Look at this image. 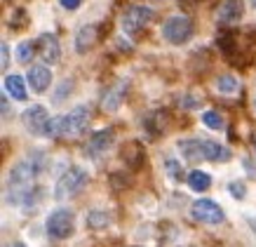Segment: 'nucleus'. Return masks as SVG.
Masks as SVG:
<instances>
[{
  "label": "nucleus",
  "instance_id": "nucleus-6",
  "mask_svg": "<svg viewBox=\"0 0 256 247\" xmlns=\"http://www.w3.org/2000/svg\"><path fill=\"white\" fill-rule=\"evenodd\" d=\"M190 214H193L195 221L200 224H210V226H218L226 221V212L221 209V205L210 198H198L190 207Z\"/></svg>",
  "mask_w": 256,
  "mask_h": 247
},
{
  "label": "nucleus",
  "instance_id": "nucleus-28",
  "mask_svg": "<svg viewBox=\"0 0 256 247\" xmlns=\"http://www.w3.org/2000/svg\"><path fill=\"white\" fill-rule=\"evenodd\" d=\"M8 66H10V45L2 43V45H0V69L8 71Z\"/></svg>",
  "mask_w": 256,
  "mask_h": 247
},
{
  "label": "nucleus",
  "instance_id": "nucleus-2",
  "mask_svg": "<svg viewBox=\"0 0 256 247\" xmlns=\"http://www.w3.org/2000/svg\"><path fill=\"white\" fill-rule=\"evenodd\" d=\"M45 231L50 240H66L70 233L76 231V214L68 207H56L52 209L45 219Z\"/></svg>",
  "mask_w": 256,
  "mask_h": 247
},
{
  "label": "nucleus",
  "instance_id": "nucleus-29",
  "mask_svg": "<svg viewBox=\"0 0 256 247\" xmlns=\"http://www.w3.org/2000/svg\"><path fill=\"white\" fill-rule=\"evenodd\" d=\"M64 10H78L82 5V0H59Z\"/></svg>",
  "mask_w": 256,
  "mask_h": 247
},
{
  "label": "nucleus",
  "instance_id": "nucleus-15",
  "mask_svg": "<svg viewBox=\"0 0 256 247\" xmlns=\"http://www.w3.org/2000/svg\"><path fill=\"white\" fill-rule=\"evenodd\" d=\"M96 43V26L92 24H85L80 26L78 33H76V52L78 54H87Z\"/></svg>",
  "mask_w": 256,
  "mask_h": 247
},
{
  "label": "nucleus",
  "instance_id": "nucleus-16",
  "mask_svg": "<svg viewBox=\"0 0 256 247\" xmlns=\"http://www.w3.org/2000/svg\"><path fill=\"white\" fill-rule=\"evenodd\" d=\"M144 130L148 132V137H160L164 130H167V113L164 111H153L144 118Z\"/></svg>",
  "mask_w": 256,
  "mask_h": 247
},
{
  "label": "nucleus",
  "instance_id": "nucleus-10",
  "mask_svg": "<svg viewBox=\"0 0 256 247\" xmlns=\"http://www.w3.org/2000/svg\"><path fill=\"white\" fill-rule=\"evenodd\" d=\"M38 52L45 64H56L62 59V43L54 33H42L38 38Z\"/></svg>",
  "mask_w": 256,
  "mask_h": 247
},
{
  "label": "nucleus",
  "instance_id": "nucleus-4",
  "mask_svg": "<svg viewBox=\"0 0 256 247\" xmlns=\"http://www.w3.org/2000/svg\"><path fill=\"white\" fill-rule=\"evenodd\" d=\"M64 118H66L64 120V139H78V137L85 134L90 123H92V108L80 104Z\"/></svg>",
  "mask_w": 256,
  "mask_h": 247
},
{
  "label": "nucleus",
  "instance_id": "nucleus-19",
  "mask_svg": "<svg viewBox=\"0 0 256 247\" xmlns=\"http://www.w3.org/2000/svg\"><path fill=\"white\" fill-rule=\"evenodd\" d=\"M216 90L224 97H233V94L240 92V80L233 76V73H224V76L216 78Z\"/></svg>",
  "mask_w": 256,
  "mask_h": 247
},
{
  "label": "nucleus",
  "instance_id": "nucleus-21",
  "mask_svg": "<svg viewBox=\"0 0 256 247\" xmlns=\"http://www.w3.org/2000/svg\"><path fill=\"white\" fill-rule=\"evenodd\" d=\"M64 116H54L50 118V123H47V130H45V137L47 139H64Z\"/></svg>",
  "mask_w": 256,
  "mask_h": 247
},
{
  "label": "nucleus",
  "instance_id": "nucleus-1",
  "mask_svg": "<svg viewBox=\"0 0 256 247\" xmlns=\"http://www.w3.org/2000/svg\"><path fill=\"white\" fill-rule=\"evenodd\" d=\"M87 181H90L87 170L76 167V165L68 167V170L59 177V181H56V186H54V200L64 202V200H68V198H73V195H78L87 186Z\"/></svg>",
  "mask_w": 256,
  "mask_h": 247
},
{
  "label": "nucleus",
  "instance_id": "nucleus-31",
  "mask_svg": "<svg viewBox=\"0 0 256 247\" xmlns=\"http://www.w3.org/2000/svg\"><path fill=\"white\" fill-rule=\"evenodd\" d=\"M252 5H254V8H256V0H252Z\"/></svg>",
  "mask_w": 256,
  "mask_h": 247
},
{
  "label": "nucleus",
  "instance_id": "nucleus-27",
  "mask_svg": "<svg viewBox=\"0 0 256 247\" xmlns=\"http://www.w3.org/2000/svg\"><path fill=\"white\" fill-rule=\"evenodd\" d=\"M202 104V99L198 97V94H190V92H186L184 97H181V106L184 108H188V111H193V108H198Z\"/></svg>",
  "mask_w": 256,
  "mask_h": 247
},
{
  "label": "nucleus",
  "instance_id": "nucleus-11",
  "mask_svg": "<svg viewBox=\"0 0 256 247\" xmlns=\"http://www.w3.org/2000/svg\"><path fill=\"white\" fill-rule=\"evenodd\" d=\"M244 15V0H224L216 10V22L218 24H238Z\"/></svg>",
  "mask_w": 256,
  "mask_h": 247
},
{
  "label": "nucleus",
  "instance_id": "nucleus-32",
  "mask_svg": "<svg viewBox=\"0 0 256 247\" xmlns=\"http://www.w3.org/2000/svg\"><path fill=\"white\" fill-rule=\"evenodd\" d=\"M254 108H256V99H254Z\"/></svg>",
  "mask_w": 256,
  "mask_h": 247
},
{
  "label": "nucleus",
  "instance_id": "nucleus-25",
  "mask_svg": "<svg viewBox=\"0 0 256 247\" xmlns=\"http://www.w3.org/2000/svg\"><path fill=\"white\" fill-rule=\"evenodd\" d=\"M164 170H167V174H170L174 181H186L184 170H181V162H178L176 158H167V160H164Z\"/></svg>",
  "mask_w": 256,
  "mask_h": 247
},
{
  "label": "nucleus",
  "instance_id": "nucleus-30",
  "mask_svg": "<svg viewBox=\"0 0 256 247\" xmlns=\"http://www.w3.org/2000/svg\"><path fill=\"white\" fill-rule=\"evenodd\" d=\"M252 226H254V231H256V221H252Z\"/></svg>",
  "mask_w": 256,
  "mask_h": 247
},
{
  "label": "nucleus",
  "instance_id": "nucleus-26",
  "mask_svg": "<svg viewBox=\"0 0 256 247\" xmlns=\"http://www.w3.org/2000/svg\"><path fill=\"white\" fill-rule=\"evenodd\" d=\"M228 191H230V195H233L235 200H242V198L247 195V184H244V181H240V179H235V181H230V184H228Z\"/></svg>",
  "mask_w": 256,
  "mask_h": 247
},
{
  "label": "nucleus",
  "instance_id": "nucleus-18",
  "mask_svg": "<svg viewBox=\"0 0 256 247\" xmlns=\"http://www.w3.org/2000/svg\"><path fill=\"white\" fill-rule=\"evenodd\" d=\"M186 184L195 193H204V191H210V186H212V174L204 170H193V172H188Z\"/></svg>",
  "mask_w": 256,
  "mask_h": 247
},
{
  "label": "nucleus",
  "instance_id": "nucleus-20",
  "mask_svg": "<svg viewBox=\"0 0 256 247\" xmlns=\"http://www.w3.org/2000/svg\"><path fill=\"white\" fill-rule=\"evenodd\" d=\"M108 224H110V214L106 209H90L87 212V226L92 231H104Z\"/></svg>",
  "mask_w": 256,
  "mask_h": 247
},
{
  "label": "nucleus",
  "instance_id": "nucleus-9",
  "mask_svg": "<svg viewBox=\"0 0 256 247\" xmlns=\"http://www.w3.org/2000/svg\"><path fill=\"white\" fill-rule=\"evenodd\" d=\"M130 92V80H120L116 85H110V90L104 94V99H101V108L106 111V113H116L120 111V106L124 104V97Z\"/></svg>",
  "mask_w": 256,
  "mask_h": 247
},
{
  "label": "nucleus",
  "instance_id": "nucleus-14",
  "mask_svg": "<svg viewBox=\"0 0 256 247\" xmlns=\"http://www.w3.org/2000/svg\"><path fill=\"white\" fill-rule=\"evenodd\" d=\"M26 83H28V80H24L19 73H10V76H5V80H2V87H5V92L14 101H26V97H28Z\"/></svg>",
  "mask_w": 256,
  "mask_h": 247
},
{
  "label": "nucleus",
  "instance_id": "nucleus-7",
  "mask_svg": "<svg viewBox=\"0 0 256 247\" xmlns=\"http://www.w3.org/2000/svg\"><path fill=\"white\" fill-rule=\"evenodd\" d=\"M22 123L26 127V132H31L33 137H40V134H45L47 130V123H50V116H47V108L36 104V106L26 108L22 116Z\"/></svg>",
  "mask_w": 256,
  "mask_h": 247
},
{
  "label": "nucleus",
  "instance_id": "nucleus-8",
  "mask_svg": "<svg viewBox=\"0 0 256 247\" xmlns=\"http://www.w3.org/2000/svg\"><path fill=\"white\" fill-rule=\"evenodd\" d=\"M113 139H116V132L113 130H99L87 139V144H85L82 151H85L87 158H99V155H104L110 148Z\"/></svg>",
  "mask_w": 256,
  "mask_h": 247
},
{
  "label": "nucleus",
  "instance_id": "nucleus-22",
  "mask_svg": "<svg viewBox=\"0 0 256 247\" xmlns=\"http://www.w3.org/2000/svg\"><path fill=\"white\" fill-rule=\"evenodd\" d=\"M73 80L70 78H64L62 83H59V87H56V92H54V97H52V104H62V101H66L68 99V94L73 92Z\"/></svg>",
  "mask_w": 256,
  "mask_h": 247
},
{
  "label": "nucleus",
  "instance_id": "nucleus-3",
  "mask_svg": "<svg viewBox=\"0 0 256 247\" xmlns=\"http://www.w3.org/2000/svg\"><path fill=\"white\" fill-rule=\"evenodd\" d=\"M193 19L184 15L170 17L167 22L162 24V38L170 43V45H186L188 40L193 38Z\"/></svg>",
  "mask_w": 256,
  "mask_h": 247
},
{
  "label": "nucleus",
  "instance_id": "nucleus-23",
  "mask_svg": "<svg viewBox=\"0 0 256 247\" xmlns=\"http://www.w3.org/2000/svg\"><path fill=\"white\" fill-rule=\"evenodd\" d=\"M202 123H204V127H210L214 132L224 130V118L218 116L216 111H202Z\"/></svg>",
  "mask_w": 256,
  "mask_h": 247
},
{
  "label": "nucleus",
  "instance_id": "nucleus-12",
  "mask_svg": "<svg viewBox=\"0 0 256 247\" xmlns=\"http://www.w3.org/2000/svg\"><path fill=\"white\" fill-rule=\"evenodd\" d=\"M26 80H28V85H31V90L36 94H45L47 87L52 85V71L47 69V66H33L28 71Z\"/></svg>",
  "mask_w": 256,
  "mask_h": 247
},
{
  "label": "nucleus",
  "instance_id": "nucleus-17",
  "mask_svg": "<svg viewBox=\"0 0 256 247\" xmlns=\"http://www.w3.org/2000/svg\"><path fill=\"white\" fill-rule=\"evenodd\" d=\"M176 148L188 162H200L202 160V139H178Z\"/></svg>",
  "mask_w": 256,
  "mask_h": 247
},
{
  "label": "nucleus",
  "instance_id": "nucleus-13",
  "mask_svg": "<svg viewBox=\"0 0 256 247\" xmlns=\"http://www.w3.org/2000/svg\"><path fill=\"white\" fill-rule=\"evenodd\" d=\"M230 148H226L224 144H218L214 139H202V160L210 162H226L230 158Z\"/></svg>",
  "mask_w": 256,
  "mask_h": 247
},
{
  "label": "nucleus",
  "instance_id": "nucleus-5",
  "mask_svg": "<svg viewBox=\"0 0 256 247\" xmlns=\"http://www.w3.org/2000/svg\"><path fill=\"white\" fill-rule=\"evenodd\" d=\"M153 19H156V10L139 8V5H136V8H127V12H124L122 19H120V26H122V31L127 33V36H136V33L144 31Z\"/></svg>",
  "mask_w": 256,
  "mask_h": 247
},
{
  "label": "nucleus",
  "instance_id": "nucleus-24",
  "mask_svg": "<svg viewBox=\"0 0 256 247\" xmlns=\"http://www.w3.org/2000/svg\"><path fill=\"white\" fill-rule=\"evenodd\" d=\"M33 43L31 40H24V43H19L16 45V62L19 64H31V59H33Z\"/></svg>",
  "mask_w": 256,
  "mask_h": 247
}]
</instances>
